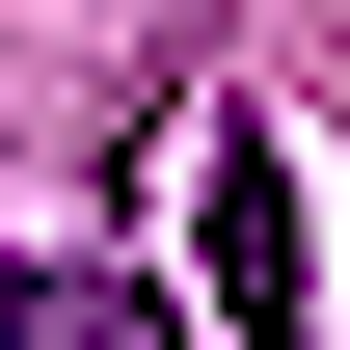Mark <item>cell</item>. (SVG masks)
<instances>
[{
	"label": "cell",
	"instance_id": "cell-2",
	"mask_svg": "<svg viewBox=\"0 0 350 350\" xmlns=\"http://www.w3.org/2000/svg\"><path fill=\"white\" fill-rule=\"evenodd\" d=\"M0 350H189L135 269H0Z\"/></svg>",
	"mask_w": 350,
	"mask_h": 350
},
{
	"label": "cell",
	"instance_id": "cell-1",
	"mask_svg": "<svg viewBox=\"0 0 350 350\" xmlns=\"http://www.w3.org/2000/svg\"><path fill=\"white\" fill-rule=\"evenodd\" d=\"M189 269H216V323H243V350H323V243H297V162H269V135H216Z\"/></svg>",
	"mask_w": 350,
	"mask_h": 350
}]
</instances>
